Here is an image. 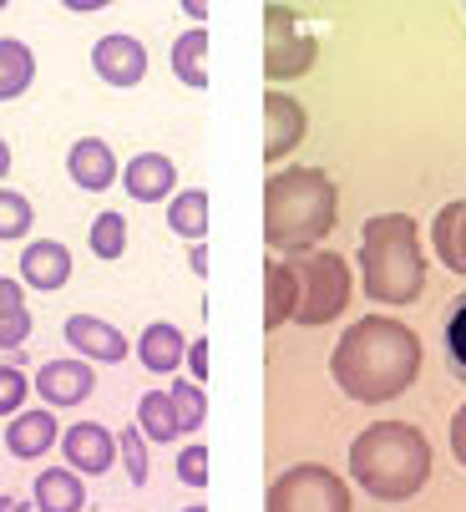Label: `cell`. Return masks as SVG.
<instances>
[{
    "label": "cell",
    "mask_w": 466,
    "mask_h": 512,
    "mask_svg": "<svg viewBox=\"0 0 466 512\" xmlns=\"http://www.w3.org/2000/svg\"><path fill=\"white\" fill-rule=\"evenodd\" d=\"M330 376L360 406L396 401L421 376V335L391 315H365L340 335L330 355Z\"/></svg>",
    "instance_id": "obj_1"
},
{
    "label": "cell",
    "mask_w": 466,
    "mask_h": 512,
    "mask_svg": "<svg viewBox=\"0 0 466 512\" xmlns=\"http://www.w3.org/2000/svg\"><path fill=\"white\" fill-rule=\"evenodd\" d=\"M340 213V193L320 168H284L264 183V244L269 254H304L315 249Z\"/></svg>",
    "instance_id": "obj_2"
},
{
    "label": "cell",
    "mask_w": 466,
    "mask_h": 512,
    "mask_svg": "<svg viewBox=\"0 0 466 512\" xmlns=\"http://www.w3.org/2000/svg\"><path fill=\"white\" fill-rule=\"evenodd\" d=\"M355 487L380 502H406L431 482V442L411 421H375L350 442Z\"/></svg>",
    "instance_id": "obj_3"
},
{
    "label": "cell",
    "mask_w": 466,
    "mask_h": 512,
    "mask_svg": "<svg viewBox=\"0 0 466 512\" xmlns=\"http://www.w3.org/2000/svg\"><path fill=\"white\" fill-rule=\"evenodd\" d=\"M360 284L370 305H411L426 289L421 229L411 213H375L360 229Z\"/></svg>",
    "instance_id": "obj_4"
},
{
    "label": "cell",
    "mask_w": 466,
    "mask_h": 512,
    "mask_svg": "<svg viewBox=\"0 0 466 512\" xmlns=\"http://www.w3.org/2000/svg\"><path fill=\"white\" fill-rule=\"evenodd\" d=\"M299 279V310H294V325H309L320 330L330 320H340V310L350 305V264L330 249H304V254H289L284 259Z\"/></svg>",
    "instance_id": "obj_5"
},
{
    "label": "cell",
    "mask_w": 466,
    "mask_h": 512,
    "mask_svg": "<svg viewBox=\"0 0 466 512\" xmlns=\"http://www.w3.org/2000/svg\"><path fill=\"white\" fill-rule=\"evenodd\" d=\"M264 512H350V482L320 462H299L269 482Z\"/></svg>",
    "instance_id": "obj_6"
},
{
    "label": "cell",
    "mask_w": 466,
    "mask_h": 512,
    "mask_svg": "<svg viewBox=\"0 0 466 512\" xmlns=\"http://www.w3.org/2000/svg\"><path fill=\"white\" fill-rule=\"evenodd\" d=\"M320 56V41L304 36L289 6H264V77L274 82H294L304 77Z\"/></svg>",
    "instance_id": "obj_7"
},
{
    "label": "cell",
    "mask_w": 466,
    "mask_h": 512,
    "mask_svg": "<svg viewBox=\"0 0 466 512\" xmlns=\"http://www.w3.org/2000/svg\"><path fill=\"white\" fill-rule=\"evenodd\" d=\"M92 71L107 87H137L147 77V46L127 31H112L92 46Z\"/></svg>",
    "instance_id": "obj_8"
},
{
    "label": "cell",
    "mask_w": 466,
    "mask_h": 512,
    "mask_svg": "<svg viewBox=\"0 0 466 512\" xmlns=\"http://www.w3.org/2000/svg\"><path fill=\"white\" fill-rule=\"evenodd\" d=\"M304 127H309V117L294 97H284V92L264 97V163H269V173L304 142Z\"/></svg>",
    "instance_id": "obj_9"
},
{
    "label": "cell",
    "mask_w": 466,
    "mask_h": 512,
    "mask_svg": "<svg viewBox=\"0 0 466 512\" xmlns=\"http://www.w3.org/2000/svg\"><path fill=\"white\" fill-rule=\"evenodd\" d=\"M61 452H66L71 472L97 477V472H112V462H117V436L102 421H76L71 431H61Z\"/></svg>",
    "instance_id": "obj_10"
},
{
    "label": "cell",
    "mask_w": 466,
    "mask_h": 512,
    "mask_svg": "<svg viewBox=\"0 0 466 512\" xmlns=\"http://www.w3.org/2000/svg\"><path fill=\"white\" fill-rule=\"evenodd\" d=\"M92 391H97L92 360H46L36 371V396L46 406H82Z\"/></svg>",
    "instance_id": "obj_11"
},
{
    "label": "cell",
    "mask_w": 466,
    "mask_h": 512,
    "mask_svg": "<svg viewBox=\"0 0 466 512\" xmlns=\"http://www.w3.org/2000/svg\"><path fill=\"white\" fill-rule=\"evenodd\" d=\"M66 173H71V183L82 188V193H107V188L122 178L112 142H102V137H82V142H71V153H66Z\"/></svg>",
    "instance_id": "obj_12"
},
{
    "label": "cell",
    "mask_w": 466,
    "mask_h": 512,
    "mask_svg": "<svg viewBox=\"0 0 466 512\" xmlns=\"http://www.w3.org/2000/svg\"><path fill=\"white\" fill-rule=\"evenodd\" d=\"M71 249L61 239H31L21 249V284L41 289V295H51V289H61L71 279Z\"/></svg>",
    "instance_id": "obj_13"
},
{
    "label": "cell",
    "mask_w": 466,
    "mask_h": 512,
    "mask_svg": "<svg viewBox=\"0 0 466 512\" xmlns=\"http://www.w3.org/2000/svg\"><path fill=\"white\" fill-rule=\"evenodd\" d=\"M51 447H61V426H56L51 406H41V411H16V416H11V426H6V452H11V457L36 462V457H46Z\"/></svg>",
    "instance_id": "obj_14"
},
{
    "label": "cell",
    "mask_w": 466,
    "mask_h": 512,
    "mask_svg": "<svg viewBox=\"0 0 466 512\" xmlns=\"http://www.w3.org/2000/svg\"><path fill=\"white\" fill-rule=\"evenodd\" d=\"M122 188H127L137 203H163V198H173V188H178V168H173V158H163V153H137V158L122 168Z\"/></svg>",
    "instance_id": "obj_15"
},
{
    "label": "cell",
    "mask_w": 466,
    "mask_h": 512,
    "mask_svg": "<svg viewBox=\"0 0 466 512\" xmlns=\"http://www.w3.org/2000/svg\"><path fill=\"white\" fill-rule=\"evenodd\" d=\"M66 345L82 350V360H112V365L132 350L127 335H122L117 325L97 320V315H71V320H66Z\"/></svg>",
    "instance_id": "obj_16"
},
{
    "label": "cell",
    "mask_w": 466,
    "mask_h": 512,
    "mask_svg": "<svg viewBox=\"0 0 466 512\" xmlns=\"http://www.w3.org/2000/svg\"><path fill=\"white\" fill-rule=\"evenodd\" d=\"M31 502H36V512H82L87 507V482L71 467H46L31 482Z\"/></svg>",
    "instance_id": "obj_17"
},
{
    "label": "cell",
    "mask_w": 466,
    "mask_h": 512,
    "mask_svg": "<svg viewBox=\"0 0 466 512\" xmlns=\"http://www.w3.org/2000/svg\"><path fill=\"white\" fill-rule=\"evenodd\" d=\"M294 310H299V279L284 259L269 254V264H264V330L274 335L279 325L294 320Z\"/></svg>",
    "instance_id": "obj_18"
},
{
    "label": "cell",
    "mask_w": 466,
    "mask_h": 512,
    "mask_svg": "<svg viewBox=\"0 0 466 512\" xmlns=\"http://www.w3.org/2000/svg\"><path fill=\"white\" fill-rule=\"evenodd\" d=\"M183 355H188V340H183V330H178V325H168V320L147 325V330H142V340H137V360L147 365L152 376H173L178 365H183Z\"/></svg>",
    "instance_id": "obj_19"
},
{
    "label": "cell",
    "mask_w": 466,
    "mask_h": 512,
    "mask_svg": "<svg viewBox=\"0 0 466 512\" xmlns=\"http://www.w3.org/2000/svg\"><path fill=\"white\" fill-rule=\"evenodd\" d=\"M31 340V310H26V284L0 274V350H21Z\"/></svg>",
    "instance_id": "obj_20"
},
{
    "label": "cell",
    "mask_w": 466,
    "mask_h": 512,
    "mask_svg": "<svg viewBox=\"0 0 466 512\" xmlns=\"http://www.w3.org/2000/svg\"><path fill=\"white\" fill-rule=\"evenodd\" d=\"M31 82H36V56H31V46L16 41V36H0V102L26 97Z\"/></svg>",
    "instance_id": "obj_21"
},
{
    "label": "cell",
    "mask_w": 466,
    "mask_h": 512,
    "mask_svg": "<svg viewBox=\"0 0 466 512\" xmlns=\"http://www.w3.org/2000/svg\"><path fill=\"white\" fill-rule=\"evenodd\" d=\"M168 229L188 244L208 239V193L203 188H183V193L168 198Z\"/></svg>",
    "instance_id": "obj_22"
},
{
    "label": "cell",
    "mask_w": 466,
    "mask_h": 512,
    "mask_svg": "<svg viewBox=\"0 0 466 512\" xmlns=\"http://www.w3.org/2000/svg\"><path fill=\"white\" fill-rule=\"evenodd\" d=\"M137 431L147 442H178V411H173V396L168 391H147L137 401Z\"/></svg>",
    "instance_id": "obj_23"
},
{
    "label": "cell",
    "mask_w": 466,
    "mask_h": 512,
    "mask_svg": "<svg viewBox=\"0 0 466 512\" xmlns=\"http://www.w3.org/2000/svg\"><path fill=\"white\" fill-rule=\"evenodd\" d=\"M203 61H208V31L193 26V31H183V36L173 41V71H178V82H183V87H193V92L208 87Z\"/></svg>",
    "instance_id": "obj_24"
},
{
    "label": "cell",
    "mask_w": 466,
    "mask_h": 512,
    "mask_svg": "<svg viewBox=\"0 0 466 512\" xmlns=\"http://www.w3.org/2000/svg\"><path fill=\"white\" fill-rule=\"evenodd\" d=\"M441 350H446V371L466 386V289L446 305V320H441Z\"/></svg>",
    "instance_id": "obj_25"
},
{
    "label": "cell",
    "mask_w": 466,
    "mask_h": 512,
    "mask_svg": "<svg viewBox=\"0 0 466 512\" xmlns=\"http://www.w3.org/2000/svg\"><path fill=\"white\" fill-rule=\"evenodd\" d=\"M168 396H173V411H178V431L183 436L188 431H203V421H208V391L198 381H173Z\"/></svg>",
    "instance_id": "obj_26"
},
{
    "label": "cell",
    "mask_w": 466,
    "mask_h": 512,
    "mask_svg": "<svg viewBox=\"0 0 466 512\" xmlns=\"http://www.w3.org/2000/svg\"><path fill=\"white\" fill-rule=\"evenodd\" d=\"M92 254L107 259V264L127 254V218L122 213H97L92 218Z\"/></svg>",
    "instance_id": "obj_27"
},
{
    "label": "cell",
    "mask_w": 466,
    "mask_h": 512,
    "mask_svg": "<svg viewBox=\"0 0 466 512\" xmlns=\"http://www.w3.org/2000/svg\"><path fill=\"white\" fill-rule=\"evenodd\" d=\"M461 213H466V198L446 203V208L436 213V229H431L436 259H441V269H451V274H461V264H456V224H461Z\"/></svg>",
    "instance_id": "obj_28"
},
{
    "label": "cell",
    "mask_w": 466,
    "mask_h": 512,
    "mask_svg": "<svg viewBox=\"0 0 466 512\" xmlns=\"http://www.w3.org/2000/svg\"><path fill=\"white\" fill-rule=\"evenodd\" d=\"M31 224H36V213H31V198L26 193H16V188H0V239H21V234H31Z\"/></svg>",
    "instance_id": "obj_29"
},
{
    "label": "cell",
    "mask_w": 466,
    "mask_h": 512,
    "mask_svg": "<svg viewBox=\"0 0 466 512\" xmlns=\"http://www.w3.org/2000/svg\"><path fill=\"white\" fill-rule=\"evenodd\" d=\"M117 457H122V467H127L132 487H147V436H142L137 426L117 431Z\"/></svg>",
    "instance_id": "obj_30"
},
{
    "label": "cell",
    "mask_w": 466,
    "mask_h": 512,
    "mask_svg": "<svg viewBox=\"0 0 466 512\" xmlns=\"http://www.w3.org/2000/svg\"><path fill=\"white\" fill-rule=\"evenodd\" d=\"M26 396H31L26 376L16 371V365H0V416H16V411H26Z\"/></svg>",
    "instance_id": "obj_31"
},
{
    "label": "cell",
    "mask_w": 466,
    "mask_h": 512,
    "mask_svg": "<svg viewBox=\"0 0 466 512\" xmlns=\"http://www.w3.org/2000/svg\"><path fill=\"white\" fill-rule=\"evenodd\" d=\"M178 477H183L188 487H203V482H208V447H203V442H193V447L178 452Z\"/></svg>",
    "instance_id": "obj_32"
},
{
    "label": "cell",
    "mask_w": 466,
    "mask_h": 512,
    "mask_svg": "<svg viewBox=\"0 0 466 512\" xmlns=\"http://www.w3.org/2000/svg\"><path fill=\"white\" fill-rule=\"evenodd\" d=\"M183 360L193 365V381H198V386H208V340H203V335L188 345V355H183Z\"/></svg>",
    "instance_id": "obj_33"
},
{
    "label": "cell",
    "mask_w": 466,
    "mask_h": 512,
    "mask_svg": "<svg viewBox=\"0 0 466 512\" xmlns=\"http://www.w3.org/2000/svg\"><path fill=\"white\" fill-rule=\"evenodd\" d=\"M451 452H456V462L466 467V406L451 416Z\"/></svg>",
    "instance_id": "obj_34"
},
{
    "label": "cell",
    "mask_w": 466,
    "mask_h": 512,
    "mask_svg": "<svg viewBox=\"0 0 466 512\" xmlns=\"http://www.w3.org/2000/svg\"><path fill=\"white\" fill-rule=\"evenodd\" d=\"M456 264L466 274V213H461V224H456Z\"/></svg>",
    "instance_id": "obj_35"
},
{
    "label": "cell",
    "mask_w": 466,
    "mask_h": 512,
    "mask_svg": "<svg viewBox=\"0 0 466 512\" xmlns=\"http://www.w3.org/2000/svg\"><path fill=\"white\" fill-rule=\"evenodd\" d=\"M188 264H193V274L203 279V274H208V249H203V244H193V259H188Z\"/></svg>",
    "instance_id": "obj_36"
},
{
    "label": "cell",
    "mask_w": 466,
    "mask_h": 512,
    "mask_svg": "<svg viewBox=\"0 0 466 512\" xmlns=\"http://www.w3.org/2000/svg\"><path fill=\"white\" fill-rule=\"evenodd\" d=\"M66 11H71V16H87V11H102V0H71Z\"/></svg>",
    "instance_id": "obj_37"
},
{
    "label": "cell",
    "mask_w": 466,
    "mask_h": 512,
    "mask_svg": "<svg viewBox=\"0 0 466 512\" xmlns=\"http://www.w3.org/2000/svg\"><path fill=\"white\" fill-rule=\"evenodd\" d=\"M183 16H188V21H208V6H203V0H188Z\"/></svg>",
    "instance_id": "obj_38"
},
{
    "label": "cell",
    "mask_w": 466,
    "mask_h": 512,
    "mask_svg": "<svg viewBox=\"0 0 466 512\" xmlns=\"http://www.w3.org/2000/svg\"><path fill=\"white\" fill-rule=\"evenodd\" d=\"M0 512H31L21 497H0Z\"/></svg>",
    "instance_id": "obj_39"
},
{
    "label": "cell",
    "mask_w": 466,
    "mask_h": 512,
    "mask_svg": "<svg viewBox=\"0 0 466 512\" xmlns=\"http://www.w3.org/2000/svg\"><path fill=\"white\" fill-rule=\"evenodd\" d=\"M6 173H11V148L0 142V183H6Z\"/></svg>",
    "instance_id": "obj_40"
},
{
    "label": "cell",
    "mask_w": 466,
    "mask_h": 512,
    "mask_svg": "<svg viewBox=\"0 0 466 512\" xmlns=\"http://www.w3.org/2000/svg\"><path fill=\"white\" fill-rule=\"evenodd\" d=\"M183 512H208V507H203V502H193V507H183Z\"/></svg>",
    "instance_id": "obj_41"
},
{
    "label": "cell",
    "mask_w": 466,
    "mask_h": 512,
    "mask_svg": "<svg viewBox=\"0 0 466 512\" xmlns=\"http://www.w3.org/2000/svg\"><path fill=\"white\" fill-rule=\"evenodd\" d=\"M0 11H6V0H0Z\"/></svg>",
    "instance_id": "obj_42"
}]
</instances>
